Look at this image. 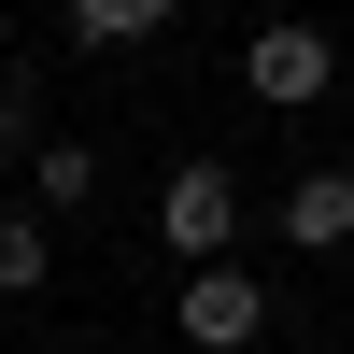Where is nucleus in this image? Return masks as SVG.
<instances>
[{
	"label": "nucleus",
	"instance_id": "obj_1",
	"mask_svg": "<svg viewBox=\"0 0 354 354\" xmlns=\"http://www.w3.org/2000/svg\"><path fill=\"white\" fill-rule=\"evenodd\" d=\"M156 241L185 255V270H227V241H241V170H227V156H185L156 185Z\"/></svg>",
	"mask_w": 354,
	"mask_h": 354
},
{
	"label": "nucleus",
	"instance_id": "obj_2",
	"mask_svg": "<svg viewBox=\"0 0 354 354\" xmlns=\"http://www.w3.org/2000/svg\"><path fill=\"white\" fill-rule=\"evenodd\" d=\"M241 85H255L270 113H312V100L340 85V43H326V28H255V43H241Z\"/></svg>",
	"mask_w": 354,
	"mask_h": 354
},
{
	"label": "nucleus",
	"instance_id": "obj_3",
	"mask_svg": "<svg viewBox=\"0 0 354 354\" xmlns=\"http://www.w3.org/2000/svg\"><path fill=\"white\" fill-rule=\"evenodd\" d=\"M270 340V283L255 270H185V354H255Z\"/></svg>",
	"mask_w": 354,
	"mask_h": 354
},
{
	"label": "nucleus",
	"instance_id": "obj_4",
	"mask_svg": "<svg viewBox=\"0 0 354 354\" xmlns=\"http://www.w3.org/2000/svg\"><path fill=\"white\" fill-rule=\"evenodd\" d=\"M270 227H283V241H298V255H340V241H354V170H298Z\"/></svg>",
	"mask_w": 354,
	"mask_h": 354
},
{
	"label": "nucleus",
	"instance_id": "obj_5",
	"mask_svg": "<svg viewBox=\"0 0 354 354\" xmlns=\"http://www.w3.org/2000/svg\"><path fill=\"white\" fill-rule=\"evenodd\" d=\"M170 28V0H71V57H142Z\"/></svg>",
	"mask_w": 354,
	"mask_h": 354
},
{
	"label": "nucleus",
	"instance_id": "obj_6",
	"mask_svg": "<svg viewBox=\"0 0 354 354\" xmlns=\"http://www.w3.org/2000/svg\"><path fill=\"white\" fill-rule=\"evenodd\" d=\"M28 185H43V213H85V198H100V156H85V142H28Z\"/></svg>",
	"mask_w": 354,
	"mask_h": 354
},
{
	"label": "nucleus",
	"instance_id": "obj_7",
	"mask_svg": "<svg viewBox=\"0 0 354 354\" xmlns=\"http://www.w3.org/2000/svg\"><path fill=\"white\" fill-rule=\"evenodd\" d=\"M57 283V227L43 213H0V298H43Z\"/></svg>",
	"mask_w": 354,
	"mask_h": 354
},
{
	"label": "nucleus",
	"instance_id": "obj_8",
	"mask_svg": "<svg viewBox=\"0 0 354 354\" xmlns=\"http://www.w3.org/2000/svg\"><path fill=\"white\" fill-rule=\"evenodd\" d=\"M28 142H43V71L0 57V156H28Z\"/></svg>",
	"mask_w": 354,
	"mask_h": 354
}]
</instances>
